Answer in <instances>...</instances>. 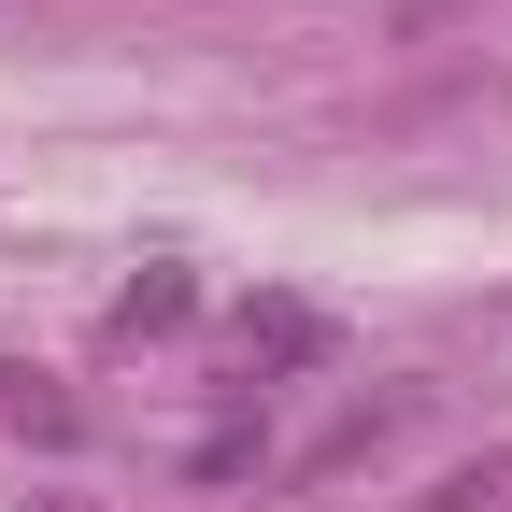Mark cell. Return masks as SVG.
Returning <instances> with one entry per match:
<instances>
[{"mask_svg": "<svg viewBox=\"0 0 512 512\" xmlns=\"http://www.w3.org/2000/svg\"><path fill=\"white\" fill-rule=\"evenodd\" d=\"M498 484H512V470H498V456H484V470H456V484H441V498H427V512H498Z\"/></svg>", "mask_w": 512, "mask_h": 512, "instance_id": "obj_4", "label": "cell"}, {"mask_svg": "<svg viewBox=\"0 0 512 512\" xmlns=\"http://www.w3.org/2000/svg\"><path fill=\"white\" fill-rule=\"evenodd\" d=\"M185 313H200V285H185V271H143V285L114 299V342H143V328H185Z\"/></svg>", "mask_w": 512, "mask_h": 512, "instance_id": "obj_1", "label": "cell"}, {"mask_svg": "<svg viewBox=\"0 0 512 512\" xmlns=\"http://www.w3.org/2000/svg\"><path fill=\"white\" fill-rule=\"evenodd\" d=\"M256 342H271V356H328V328H313L299 299H271V313H256Z\"/></svg>", "mask_w": 512, "mask_h": 512, "instance_id": "obj_3", "label": "cell"}, {"mask_svg": "<svg viewBox=\"0 0 512 512\" xmlns=\"http://www.w3.org/2000/svg\"><path fill=\"white\" fill-rule=\"evenodd\" d=\"M399 413H413V399H370V413H342L328 441H313V470H356V456H370V441H384V427H399Z\"/></svg>", "mask_w": 512, "mask_h": 512, "instance_id": "obj_2", "label": "cell"}, {"mask_svg": "<svg viewBox=\"0 0 512 512\" xmlns=\"http://www.w3.org/2000/svg\"><path fill=\"white\" fill-rule=\"evenodd\" d=\"M15 512H100V498H15Z\"/></svg>", "mask_w": 512, "mask_h": 512, "instance_id": "obj_5", "label": "cell"}]
</instances>
